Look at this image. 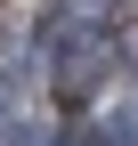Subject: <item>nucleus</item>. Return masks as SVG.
Segmentation results:
<instances>
[{
    "label": "nucleus",
    "instance_id": "1",
    "mask_svg": "<svg viewBox=\"0 0 138 146\" xmlns=\"http://www.w3.org/2000/svg\"><path fill=\"white\" fill-rule=\"evenodd\" d=\"M8 106H16V89H8V81H0V122H8Z\"/></svg>",
    "mask_w": 138,
    "mask_h": 146
}]
</instances>
